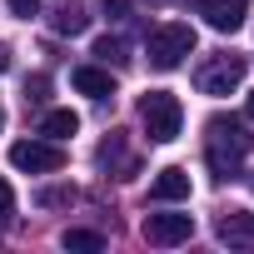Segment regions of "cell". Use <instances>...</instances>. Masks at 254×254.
<instances>
[{
	"label": "cell",
	"instance_id": "cell-20",
	"mask_svg": "<svg viewBox=\"0 0 254 254\" xmlns=\"http://www.w3.org/2000/svg\"><path fill=\"white\" fill-rule=\"evenodd\" d=\"M10 70V45H0V75Z\"/></svg>",
	"mask_w": 254,
	"mask_h": 254
},
{
	"label": "cell",
	"instance_id": "cell-5",
	"mask_svg": "<svg viewBox=\"0 0 254 254\" xmlns=\"http://www.w3.org/2000/svg\"><path fill=\"white\" fill-rule=\"evenodd\" d=\"M10 165L25 175H55L65 165V150L55 140H20V145H10Z\"/></svg>",
	"mask_w": 254,
	"mask_h": 254
},
{
	"label": "cell",
	"instance_id": "cell-14",
	"mask_svg": "<svg viewBox=\"0 0 254 254\" xmlns=\"http://www.w3.org/2000/svg\"><path fill=\"white\" fill-rule=\"evenodd\" d=\"M65 249H80V254H95V249H105V239H100L95 229H65Z\"/></svg>",
	"mask_w": 254,
	"mask_h": 254
},
{
	"label": "cell",
	"instance_id": "cell-1",
	"mask_svg": "<svg viewBox=\"0 0 254 254\" xmlns=\"http://www.w3.org/2000/svg\"><path fill=\"white\" fill-rule=\"evenodd\" d=\"M204 130H209V135H204V160H209V170H214L219 180H239V155L254 145V135H244V125L229 120V115H214Z\"/></svg>",
	"mask_w": 254,
	"mask_h": 254
},
{
	"label": "cell",
	"instance_id": "cell-10",
	"mask_svg": "<svg viewBox=\"0 0 254 254\" xmlns=\"http://www.w3.org/2000/svg\"><path fill=\"white\" fill-rule=\"evenodd\" d=\"M75 90L90 95V100H115V75L100 70V65H80L75 70Z\"/></svg>",
	"mask_w": 254,
	"mask_h": 254
},
{
	"label": "cell",
	"instance_id": "cell-15",
	"mask_svg": "<svg viewBox=\"0 0 254 254\" xmlns=\"http://www.w3.org/2000/svg\"><path fill=\"white\" fill-rule=\"evenodd\" d=\"M45 95H50V75H35V80H25V100H30V105H40Z\"/></svg>",
	"mask_w": 254,
	"mask_h": 254
},
{
	"label": "cell",
	"instance_id": "cell-2",
	"mask_svg": "<svg viewBox=\"0 0 254 254\" xmlns=\"http://www.w3.org/2000/svg\"><path fill=\"white\" fill-rule=\"evenodd\" d=\"M145 55H150L155 70H175V65H185V55H194V30L180 25V20L155 25L150 40H145Z\"/></svg>",
	"mask_w": 254,
	"mask_h": 254
},
{
	"label": "cell",
	"instance_id": "cell-17",
	"mask_svg": "<svg viewBox=\"0 0 254 254\" xmlns=\"http://www.w3.org/2000/svg\"><path fill=\"white\" fill-rule=\"evenodd\" d=\"M75 199V190H40V204L50 209V204H70Z\"/></svg>",
	"mask_w": 254,
	"mask_h": 254
},
{
	"label": "cell",
	"instance_id": "cell-6",
	"mask_svg": "<svg viewBox=\"0 0 254 254\" xmlns=\"http://www.w3.org/2000/svg\"><path fill=\"white\" fill-rule=\"evenodd\" d=\"M194 234V214H145V239L170 249V244H185Z\"/></svg>",
	"mask_w": 254,
	"mask_h": 254
},
{
	"label": "cell",
	"instance_id": "cell-18",
	"mask_svg": "<svg viewBox=\"0 0 254 254\" xmlns=\"http://www.w3.org/2000/svg\"><path fill=\"white\" fill-rule=\"evenodd\" d=\"M5 5L20 15V20H30V15H40V0H5Z\"/></svg>",
	"mask_w": 254,
	"mask_h": 254
},
{
	"label": "cell",
	"instance_id": "cell-7",
	"mask_svg": "<svg viewBox=\"0 0 254 254\" xmlns=\"http://www.w3.org/2000/svg\"><path fill=\"white\" fill-rule=\"evenodd\" d=\"M199 15H204V25H209V30L229 35V30H239V25H244L249 0H199Z\"/></svg>",
	"mask_w": 254,
	"mask_h": 254
},
{
	"label": "cell",
	"instance_id": "cell-12",
	"mask_svg": "<svg viewBox=\"0 0 254 254\" xmlns=\"http://www.w3.org/2000/svg\"><path fill=\"white\" fill-rule=\"evenodd\" d=\"M75 130H80V115H75V110H50V115L40 120V135H45V140H55V145H60V140H70Z\"/></svg>",
	"mask_w": 254,
	"mask_h": 254
},
{
	"label": "cell",
	"instance_id": "cell-21",
	"mask_svg": "<svg viewBox=\"0 0 254 254\" xmlns=\"http://www.w3.org/2000/svg\"><path fill=\"white\" fill-rule=\"evenodd\" d=\"M244 110H249V120H254V95H249V105H244Z\"/></svg>",
	"mask_w": 254,
	"mask_h": 254
},
{
	"label": "cell",
	"instance_id": "cell-22",
	"mask_svg": "<svg viewBox=\"0 0 254 254\" xmlns=\"http://www.w3.org/2000/svg\"><path fill=\"white\" fill-rule=\"evenodd\" d=\"M0 130H5V110H0Z\"/></svg>",
	"mask_w": 254,
	"mask_h": 254
},
{
	"label": "cell",
	"instance_id": "cell-19",
	"mask_svg": "<svg viewBox=\"0 0 254 254\" xmlns=\"http://www.w3.org/2000/svg\"><path fill=\"white\" fill-rule=\"evenodd\" d=\"M15 214V194H10V185L0 180V219H10Z\"/></svg>",
	"mask_w": 254,
	"mask_h": 254
},
{
	"label": "cell",
	"instance_id": "cell-23",
	"mask_svg": "<svg viewBox=\"0 0 254 254\" xmlns=\"http://www.w3.org/2000/svg\"><path fill=\"white\" fill-rule=\"evenodd\" d=\"M249 190H254V175H249Z\"/></svg>",
	"mask_w": 254,
	"mask_h": 254
},
{
	"label": "cell",
	"instance_id": "cell-13",
	"mask_svg": "<svg viewBox=\"0 0 254 254\" xmlns=\"http://www.w3.org/2000/svg\"><path fill=\"white\" fill-rule=\"evenodd\" d=\"M90 55H100V60H105V65H130V45H125V40H120V35H100V40H95V50H90Z\"/></svg>",
	"mask_w": 254,
	"mask_h": 254
},
{
	"label": "cell",
	"instance_id": "cell-4",
	"mask_svg": "<svg viewBox=\"0 0 254 254\" xmlns=\"http://www.w3.org/2000/svg\"><path fill=\"white\" fill-rule=\"evenodd\" d=\"M244 75H249V55H214L194 70V85H199V95H234L244 85Z\"/></svg>",
	"mask_w": 254,
	"mask_h": 254
},
{
	"label": "cell",
	"instance_id": "cell-16",
	"mask_svg": "<svg viewBox=\"0 0 254 254\" xmlns=\"http://www.w3.org/2000/svg\"><path fill=\"white\" fill-rule=\"evenodd\" d=\"M100 10L110 20H130V0H100Z\"/></svg>",
	"mask_w": 254,
	"mask_h": 254
},
{
	"label": "cell",
	"instance_id": "cell-3",
	"mask_svg": "<svg viewBox=\"0 0 254 254\" xmlns=\"http://www.w3.org/2000/svg\"><path fill=\"white\" fill-rule=\"evenodd\" d=\"M140 120H145V135H150L155 145H170V140L180 135V125H185V110H180V100H175L170 90H150V95L140 100Z\"/></svg>",
	"mask_w": 254,
	"mask_h": 254
},
{
	"label": "cell",
	"instance_id": "cell-8",
	"mask_svg": "<svg viewBox=\"0 0 254 254\" xmlns=\"http://www.w3.org/2000/svg\"><path fill=\"white\" fill-rule=\"evenodd\" d=\"M150 199H160V204L190 199V170H180V165L160 170V175H155V185H150Z\"/></svg>",
	"mask_w": 254,
	"mask_h": 254
},
{
	"label": "cell",
	"instance_id": "cell-11",
	"mask_svg": "<svg viewBox=\"0 0 254 254\" xmlns=\"http://www.w3.org/2000/svg\"><path fill=\"white\" fill-rule=\"evenodd\" d=\"M50 25H55V35H85L90 15H85V5H75V0H60L55 15H50Z\"/></svg>",
	"mask_w": 254,
	"mask_h": 254
},
{
	"label": "cell",
	"instance_id": "cell-9",
	"mask_svg": "<svg viewBox=\"0 0 254 254\" xmlns=\"http://www.w3.org/2000/svg\"><path fill=\"white\" fill-rule=\"evenodd\" d=\"M219 239L234 244V249H254V214H249V209L219 214Z\"/></svg>",
	"mask_w": 254,
	"mask_h": 254
}]
</instances>
